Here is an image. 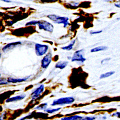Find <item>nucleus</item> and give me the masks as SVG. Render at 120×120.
I'll return each instance as SVG.
<instances>
[{"label": "nucleus", "instance_id": "obj_1", "mask_svg": "<svg viewBox=\"0 0 120 120\" xmlns=\"http://www.w3.org/2000/svg\"><path fill=\"white\" fill-rule=\"evenodd\" d=\"M47 17L55 24H63L64 28L67 27L70 24L68 21L69 18L67 17L60 16L55 15H49Z\"/></svg>", "mask_w": 120, "mask_h": 120}, {"label": "nucleus", "instance_id": "obj_2", "mask_svg": "<svg viewBox=\"0 0 120 120\" xmlns=\"http://www.w3.org/2000/svg\"><path fill=\"white\" fill-rule=\"evenodd\" d=\"M75 101V99L72 97H64L55 99L52 104V106L65 105L67 104H71Z\"/></svg>", "mask_w": 120, "mask_h": 120}, {"label": "nucleus", "instance_id": "obj_3", "mask_svg": "<svg viewBox=\"0 0 120 120\" xmlns=\"http://www.w3.org/2000/svg\"><path fill=\"white\" fill-rule=\"evenodd\" d=\"M35 50L37 56H42L47 53L49 50V46L46 44L36 43L35 45Z\"/></svg>", "mask_w": 120, "mask_h": 120}, {"label": "nucleus", "instance_id": "obj_4", "mask_svg": "<svg viewBox=\"0 0 120 120\" xmlns=\"http://www.w3.org/2000/svg\"><path fill=\"white\" fill-rule=\"evenodd\" d=\"M38 26L39 29L44 30L49 32H52L54 29L53 25L46 20H39Z\"/></svg>", "mask_w": 120, "mask_h": 120}, {"label": "nucleus", "instance_id": "obj_5", "mask_svg": "<svg viewBox=\"0 0 120 120\" xmlns=\"http://www.w3.org/2000/svg\"><path fill=\"white\" fill-rule=\"evenodd\" d=\"M84 53V50L80 49L78 50V51H76L73 57H72L71 61L72 62H80L81 63H84V62L86 60V59L83 56Z\"/></svg>", "mask_w": 120, "mask_h": 120}, {"label": "nucleus", "instance_id": "obj_6", "mask_svg": "<svg viewBox=\"0 0 120 120\" xmlns=\"http://www.w3.org/2000/svg\"><path fill=\"white\" fill-rule=\"evenodd\" d=\"M52 55L51 52H49L46 54L45 56H44L41 62V67L43 69H46L51 64L52 61Z\"/></svg>", "mask_w": 120, "mask_h": 120}, {"label": "nucleus", "instance_id": "obj_7", "mask_svg": "<svg viewBox=\"0 0 120 120\" xmlns=\"http://www.w3.org/2000/svg\"><path fill=\"white\" fill-rule=\"evenodd\" d=\"M44 85H41L36 89L34 90V91L31 93V97L32 99H36L41 96L42 93L44 90Z\"/></svg>", "mask_w": 120, "mask_h": 120}, {"label": "nucleus", "instance_id": "obj_8", "mask_svg": "<svg viewBox=\"0 0 120 120\" xmlns=\"http://www.w3.org/2000/svg\"><path fill=\"white\" fill-rule=\"evenodd\" d=\"M21 43H22L20 41H17V42L8 43L3 48L2 51L4 52H8L9 51H10L11 50H12L14 48H16L17 46H18L20 45H21Z\"/></svg>", "mask_w": 120, "mask_h": 120}, {"label": "nucleus", "instance_id": "obj_9", "mask_svg": "<svg viewBox=\"0 0 120 120\" xmlns=\"http://www.w3.org/2000/svg\"><path fill=\"white\" fill-rule=\"evenodd\" d=\"M30 76H26L23 78H15L13 77H8L7 78V82L11 83H21L23 82L26 81L27 79L29 78Z\"/></svg>", "mask_w": 120, "mask_h": 120}, {"label": "nucleus", "instance_id": "obj_10", "mask_svg": "<svg viewBox=\"0 0 120 120\" xmlns=\"http://www.w3.org/2000/svg\"><path fill=\"white\" fill-rule=\"evenodd\" d=\"M25 97H26V95H24V94L8 98L6 101V102L9 103V102H15L18 101H20L21 100L25 98Z\"/></svg>", "mask_w": 120, "mask_h": 120}, {"label": "nucleus", "instance_id": "obj_11", "mask_svg": "<svg viewBox=\"0 0 120 120\" xmlns=\"http://www.w3.org/2000/svg\"><path fill=\"white\" fill-rule=\"evenodd\" d=\"M68 62L67 61H59L56 63L55 68L60 69H63L65 68L68 65Z\"/></svg>", "mask_w": 120, "mask_h": 120}, {"label": "nucleus", "instance_id": "obj_12", "mask_svg": "<svg viewBox=\"0 0 120 120\" xmlns=\"http://www.w3.org/2000/svg\"><path fill=\"white\" fill-rule=\"evenodd\" d=\"M82 118H83L82 116L76 115H74V116H69V117H65L62 118L61 120H77L80 119H81Z\"/></svg>", "mask_w": 120, "mask_h": 120}, {"label": "nucleus", "instance_id": "obj_13", "mask_svg": "<svg viewBox=\"0 0 120 120\" xmlns=\"http://www.w3.org/2000/svg\"><path fill=\"white\" fill-rule=\"evenodd\" d=\"M108 49V48L106 46H99L97 47H95L92 49H91V52H98L100 51H106Z\"/></svg>", "mask_w": 120, "mask_h": 120}, {"label": "nucleus", "instance_id": "obj_14", "mask_svg": "<svg viewBox=\"0 0 120 120\" xmlns=\"http://www.w3.org/2000/svg\"><path fill=\"white\" fill-rule=\"evenodd\" d=\"M75 39L73 40V41H71V42L70 43L68 46H65V47H63L62 48V49L64 50H67L68 51H70L72 50L73 48V46L75 45Z\"/></svg>", "mask_w": 120, "mask_h": 120}, {"label": "nucleus", "instance_id": "obj_15", "mask_svg": "<svg viewBox=\"0 0 120 120\" xmlns=\"http://www.w3.org/2000/svg\"><path fill=\"white\" fill-rule=\"evenodd\" d=\"M61 109V108H57L55 109H51V108H47L45 110V112L50 114H52L53 113H55L58 111H59L60 109Z\"/></svg>", "mask_w": 120, "mask_h": 120}, {"label": "nucleus", "instance_id": "obj_16", "mask_svg": "<svg viewBox=\"0 0 120 120\" xmlns=\"http://www.w3.org/2000/svg\"><path fill=\"white\" fill-rule=\"evenodd\" d=\"M114 73H115L114 71H110L109 72L106 73L105 74H103L101 75V76H100V79H103V78L109 77V76L112 75L113 74H114Z\"/></svg>", "mask_w": 120, "mask_h": 120}, {"label": "nucleus", "instance_id": "obj_17", "mask_svg": "<svg viewBox=\"0 0 120 120\" xmlns=\"http://www.w3.org/2000/svg\"><path fill=\"white\" fill-rule=\"evenodd\" d=\"M48 106V104L46 103H42L38 105L36 107H35V109L38 110H45L47 109V107Z\"/></svg>", "mask_w": 120, "mask_h": 120}, {"label": "nucleus", "instance_id": "obj_18", "mask_svg": "<svg viewBox=\"0 0 120 120\" xmlns=\"http://www.w3.org/2000/svg\"><path fill=\"white\" fill-rule=\"evenodd\" d=\"M39 20H32L31 21H29L26 23V26H35V25H38V23Z\"/></svg>", "mask_w": 120, "mask_h": 120}, {"label": "nucleus", "instance_id": "obj_19", "mask_svg": "<svg viewBox=\"0 0 120 120\" xmlns=\"http://www.w3.org/2000/svg\"><path fill=\"white\" fill-rule=\"evenodd\" d=\"M95 119L96 117L95 116H86L77 120H95Z\"/></svg>", "mask_w": 120, "mask_h": 120}, {"label": "nucleus", "instance_id": "obj_20", "mask_svg": "<svg viewBox=\"0 0 120 120\" xmlns=\"http://www.w3.org/2000/svg\"><path fill=\"white\" fill-rule=\"evenodd\" d=\"M8 84V82H7V79L5 78H0V86L7 85Z\"/></svg>", "mask_w": 120, "mask_h": 120}, {"label": "nucleus", "instance_id": "obj_21", "mask_svg": "<svg viewBox=\"0 0 120 120\" xmlns=\"http://www.w3.org/2000/svg\"><path fill=\"white\" fill-rule=\"evenodd\" d=\"M7 117V113L6 112H3L0 115V120H5Z\"/></svg>", "mask_w": 120, "mask_h": 120}, {"label": "nucleus", "instance_id": "obj_22", "mask_svg": "<svg viewBox=\"0 0 120 120\" xmlns=\"http://www.w3.org/2000/svg\"><path fill=\"white\" fill-rule=\"evenodd\" d=\"M79 5L78 3H75V2H73L69 4V5L72 8H75L77 7Z\"/></svg>", "mask_w": 120, "mask_h": 120}, {"label": "nucleus", "instance_id": "obj_23", "mask_svg": "<svg viewBox=\"0 0 120 120\" xmlns=\"http://www.w3.org/2000/svg\"><path fill=\"white\" fill-rule=\"evenodd\" d=\"M102 32V30H100V31H90V34L91 35H94V34H99Z\"/></svg>", "mask_w": 120, "mask_h": 120}, {"label": "nucleus", "instance_id": "obj_24", "mask_svg": "<svg viewBox=\"0 0 120 120\" xmlns=\"http://www.w3.org/2000/svg\"><path fill=\"white\" fill-rule=\"evenodd\" d=\"M111 59L110 58H106V59H103V60H102V61H101V64H103L104 63H106V62H108V61H109L110 60H111Z\"/></svg>", "mask_w": 120, "mask_h": 120}, {"label": "nucleus", "instance_id": "obj_25", "mask_svg": "<svg viewBox=\"0 0 120 120\" xmlns=\"http://www.w3.org/2000/svg\"><path fill=\"white\" fill-rule=\"evenodd\" d=\"M112 116H117L118 117H119L120 119V112H115L114 113H113L112 114Z\"/></svg>", "mask_w": 120, "mask_h": 120}, {"label": "nucleus", "instance_id": "obj_26", "mask_svg": "<svg viewBox=\"0 0 120 120\" xmlns=\"http://www.w3.org/2000/svg\"><path fill=\"white\" fill-rule=\"evenodd\" d=\"M115 6L116 7H118V8H120V1L117 2L116 3H115Z\"/></svg>", "mask_w": 120, "mask_h": 120}, {"label": "nucleus", "instance_id": "obj_27", "mask_svg": "<svg viewBox=\"0 0 120 120\" xmlns=\"http://www.w3.org/2000/svg\"><path fill=\"white\" fill-rule=\"evenodd\" d=\"M57 0H41V1L43 2H55Z\"/></svg>", "mask_w": 120, "mask_h": 120}, {"label": "nucleus", "instance_id": "obj_28", "mask_svg": "<svg viewBox=\"0 0 120 120\" xmlns=\"http://www.w3.org/2000/svg\"><path fill=\"white\" fill-rule=\"evenodd\" d=\"M0 1H1L2 2H5V3H12V2L10 0H0Z\"/></svg>", "mask_w": 120, "mask_h": 120}, {"label": "nucleus", "instance_id": "obj_29", "mask_svg": "<svg viewBox=\"0 0 120 120\" xmlns=\"http://www.w3.org/2000/svg\"><path fill=\"white\" fill-rule=\"evenodd\" d=\"M102 1H104L106 2H112V1H114V0H102Z\"/></svg>", "mask_w": 120, "mask_h": 120}, {"label": "nucleus", "instance_id": "obj_30", "mask_svg": "<svg viewBox=\"0 0 120 120\" xmlns=\"http://www.w3.org/2000/svg\"><path fill=\"white\" fill-rule=\"evenodd\" d=\"M117 20H120V17L117 18Z\"/></svg>", "mask_w": 120, "mask_h": 120}, {"label": "nucleus", "instance_id": "obj_31", "mask_svg": "<svg viewBox=\"0 0 120 120\" xmlns=\"http://www.w3.org/2000/svg\"><path fill=\"white\" fill-rule=\"evenodd\" d=\"M1 53L0 52V59H1Z\"/></svg>", "mask_w": 120, "mask_h": 120}, {"label": "nucleus", "instance_id": "obj_32", "mask_svg": "<svg viewBox=\"0 0 120 120\" xmlns=\"http://www.w3.org/2000/svg\"><path fill=\"white\" fill-rule=\"evenodd\" d=\"M0 78H1V74H0Z\"/></svg>", "mask_w": 120, "mask_h": 120}, {"label": "nucleus", "instance_id": "obj_33", "mask_svg": "<svg viewBox=\"0 0 120 120\" xmlns=\"http://www.w3.org/2000/svg\"></svg>", "mask_w": 120, "mask_h": 120}]
</instances>
